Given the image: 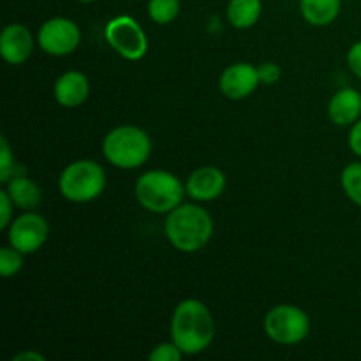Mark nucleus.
Listing matches in <instances>:
<instances>
[{
	"label": "nucleus",
	"instance_id": "f257e3e1",
	"mask_svg": "<svg viewBox=\"0 0 361 361\" xmlns=\"http://www.w3.org/2000/svg\"><path fill=\"white\" fill-rule=\"evenodd\" d=\"M215 337V321L210 309L196 298L175 307L171 317V341L187 356L207 351Z\"/></svg>",
	"mask_w": 361,
	"mask_h": 361
},
{
	"label": "nucleus",
	"instance_id": "f03ea898",
	"mask_svg": "<svg viewBox=\"0 0 361 361\" xmlns=\"http://www.w3.org/2000/svg\"><path fill=\"white\" fill-rule=\"evenodd\" d=\"M164 233L176 250L192 254L210 243L214 236V221L203 207L182 203L166 217Z\"/></svg>",
	"mask_w": 361,
	"mask_h": 361
},
{
	"label": "nucleus",
	"instance_id": "7ed1b4c3",
	"mask_svg": "<svg viewBox=\"0 0 361 361\" xmlns=\"http://www.w3.org/2000/svg\"><path fill=\"white\" fill-rule=\"evenodd\" d=\"M187 194L182 180L166 169H150L137 178L134 196L137 203L152 214H166L183 203Z\"/></svg>",
	"mask_w": 361,
	"mask_h": 361
},
{
	"label": "nucleus",
	"instance_id": "20e7f679",
	"mask_svg": "<svg viewBox=\"0 0 361 361\" xmlns=\"http://www.w3.org/2000/svg\"><path fill=\"white\" fill-rule=\"evenodd\" d=\"M102 154L115 168L136 169L150 159L152 140L141 127L118 126L104 136Z\"/></svg>",
	"mask_w": 361,
	"mask_h": 361
},
{
	"label": "nucleus",
	"instance_id": "39448f33",
	"mask_svg": "<svg viewBox=\"0 0 361 361\" xmlns=\"http://www.w3.org/2000/svg\"><path fill=\"white\" fill-rule=\"evenodd\" d=\"M60 194L71 203H90L106 189V171L92 159H80L63 168L59 178Z\"/></svg>",
	"mask_w": 361,
	"mask_h": 361
},
{
	"label": "nucleus",
	"instance_id": "423d86ee",
	"mask_svg": "<svg viewBox=\"0 0 361 361\" xmlns=\"http://www.w3.org/2000/svg\"><path fill=\"white\" fill-rule=\"evenodd\" d=\"M264 334L275 344L295 345L305 341L310 334V317L300 307L282 303L270 309L263 321Z\"/></svg>",
	"mask_w": 361,
	"mask_h": 361
},
{
	"label": "nucleus",
	"instance_id": "0eeeda50",
	"mask_svg": "<svg viewBox=\"0 0 361 361\" xmlns=\"http://www.w3.org/2000/svg\"><path fill=\"white\" fill-rule=\"evenodd\" d=\"M104 37L122 59L130 60V62L141 60L148 51L147 34L141 25L127 14H120L108 21L104 28Z\"/></svg>",
	"mask_w": 361,
	"mask_h": 361
},
{
	"label": "nucleus",
	"instance_id": "6e6552de",
	"mask_svg": "<svg viewBox=\"0 0 361 361\" xmlns=\"http://www.w3.org/2000/svg\"><path fill=\"white\" fill-rule=\"evenodd\" d=\"M37 42L51 56L71 55L81 42V30L73 20L55 16L46 20L37 32Z\"/></svg>",
	"mask_w": 361,
	"mask_h": 361
},
{
	"label": "nucleus",
	"instance_id": "1a4fd4ad",
	"mask_svg": "<svg viewBox=\"0 0 361 361\" xmlns=\"http://www.w3.org/2000/svg\"><path fill=\"white\" fill-rule=\"evenodd\" d=\"M49 236V226L41 214L27 210L14 219L7 228L9 245L23 254H34L41 249Z\"/></svg>",
	"mask_w": 361,
	"mask_h": 361
},
{
	"label": "nucleus",
	"instance_id": "9d476101",
	"mask_svg": "<svg viewBox=\"0 0 361 361\" xmlns=\"http://www.w3.org/2000/svg\"><path fill=\"white\" fill-rule=\"evenodd\" d=\"M259 85L261 81L257 67H254L249 62L231 63L222 71L221 78H219V88H221L222 95L231 99V101L249 97Z\"/></svg>",
	"mask_w": 361,
	"mask_h": 361
},
{
	"label": "nucleus",
	"instance_id": "9b49d317",
	"mask_svg": "<svg viewBox=\"0 0 361 361\" xmlns=\"http://www.w3.org/2000/svg\"><path fill=\"white\" fill-rule=\"evenodd\" d=\"M224 189L226 175L222 173V169L215 168V166H201L187 176V196H190L197 203L217 200L219 196H222Z\"/></svg>",
	"mask_w": 361,
	"mask_h": 361
},
{
	"label": "nucleus",
	"instance_id": "f8f14e48",
	"mask_svg": "<svg viewBox=\"0 0 361 361\" xmlns=\"http://www.w3.org/2000/svg\"><path fill=\"white\" fill-rule=\"evenodd\" d=\"M34 51L32 32L21 23L7 25L0 35V53L2 59L11 66H20L30 59Z\"/></svg>",
	"mask_w": 361,
	"mask_h": 361
},
{
	"label": "nucleus",
	"instance_id": "ddd939ff",
	"mask_svg": "<svg viewBox=\"0 0 361 361\" xmlns=\"http://www.w3.org/2000/svg\"><path fill=\"white\" fill-rule=\"evenodd\" d=\"M90 95V83L81 71H67L53 87V97L63 108H78Z\"/></svg>",
	"mask_w": 361,
	"mask_h": 361
},
{
	"label": "nucleus",
	"instance_id": "4468645a",
	"mask_svg": "<svg viewBox=\"0 0 361 361\" xmlns=\"http://www.w3.org/2000/svg\"><path fill=\"white\" fill-rule=\"evenodd\" d=\"M328 116L335 126L351 127L361 118V92L351 87L335 92L328 102Z\"/></svg>",
	"mask_w": 361,
	"mask_h": 361
},
{
	"label": "nucleus",
	"instance_id": "2eb2a0df",
	"mask_svg": "<svg viewBox=\"0 0 361 361\" xmlns=\"http://www.w3.org/2000/svg\"><path fill=\"white\" fill-rule=\"evenodd\" d=\"M6 190L14 207L21 210H35L42 201V192L37 183L23 173L11 176L9 182L6 183Z\"/></svg>",
	"mask_w": 361,
	"mask_h": 361
},
{
	"label": "nucleus",
	"instance_id": "dca6fc26",
	"mask_svg": "<svg viewBox=\"0 0 361 361\" xmlns=\"http://www.w3.org/2000/svg\"><path fill=\"white\" fill-rule=\"evenodd\" d=\"M342 0H300V11L312 27H326L338 18Z\"/></svg>",
	"mask_w": 361,
	"mask_h": 361
},
{
	"label": "nucleus",
	"instance_id": "f3484780",
	"mask_svg": "<svg viewBox=\"0 0 361 361\" xmlns=\"http://www.w3.org/2000/svg\"><path fill=\"white\" fill-rule=\"evenodd\" d=\"M263 11L261 0H229L226 7L228 21L238 30H247L257 23Z\"/></svg>",
	"mask_w": 361,
	"mask_h": 361
},
{
	"label": "nucleus",
	"instance_id": "a211bd4d",
	"mask_svg": "<svg viewBox=\"0 0 361 361\" xmlns=\"http://www.w3.org/2000/svg\"><path fill=\"white\" fill-rule=\"evenodd\" d=\"M341 185L345 196L361 208V161L351 162L342 169Z\"/></svg>",
	"mask_w": 361,
	"mask_h": 361
},
{
	"label": "nucleus",
	"instance_id": "6ab92c4d",
	"mask_svg": "<svg viewBox=\"0 0 361 361\" xmlns=\"http://www.w3.org/2000/svg\"><path fill=\"white\" fill-rule=\"evenodd\" d=\"M180 14V0H150L148 16L154 23L168 25L175 21Z\"/></svg>",
	"mask_w": 361,
	"mask_h": 361
},
{
	"label": "nucleus",
	"instance_id": "aec40b11",
	"mask_svg": "<svg viewBox=\"0 0 361 361\" xmlns=\"http://www.w3.org/2000/svg\"><path fill=\"white\" fill-rule=\"evenodd\" d=\"M23 252L14 249L13 245H6L0 249V274L4 279H11L23 268Z\"/></svg>",
	"mask_w": 361,
	"mask_h": 361
},
{
	"label": "nucleus",
	"instance_id": "412c9836",
	"mask_svg": "<svg viewBox=\"0 0 361 361\" xmlns=\"http://www.w3.org/2000/svg\"><path fill=\"white\" fill-rule=\"evenodd\" d=\"M18 175L16 164H14L13 152H11L9 143H7L6 136L0 137V183L6 185L11 180V176Z\"/></svg>",
	"mask_w": 361,
	"mask_h": 361
},
{
	"label": "nucleus",
	"instance_id": "4be33fe9",
	"mask_svg": "<svg viewBox=\"0 0 361 361\" xmlns=\"http://www.w3.org/2000/svg\"><path fill=\"white\" fill-rule=\"evenodd\" d=\"M183 353L180 351L178 345L175 342H161V344L155 345L154 349L148 355L150 361H180L182 360Z\"/></svg>",
	"mask_w": 361,
	"mask_h": 361
},
{
	"label": "nucleus",
	"instance_id": "5701e85b",
	"mask_svg": "<svg viewBox=\"0 0 361 361\" xmlns=\"http://www.w3.org/2000/svg\"><path fill=\"white\" fill-rule=\"evenodd\" d=\"M257 74H259V81L263 85H274L281 80L282 69L275 62H264L257 66Z\"/></svg>",
	"mask_w": 361,
	"mask_h": 361
},
{
	"label": "nucleus",
	"instance_id": "b1692460",
	"mask_svg": "<svg viewBox=\"0 0 361 361\" xmlns=\"http://www.w3.org/2000/svg\"><path fill=\"white\" fill-rule=\"evenodd\" d=\"M13 208L14 203L9 197L7 190H0V229H7L9 224L13 222Z\"/></svg>",
	"mask_w": 361,
	"mask_h": 361
},
{
	"label": "nucleus",
	"instance_id": "393cba45",
	"mask_svg": "<svg viewBox=\"0 0 361 361\" xmlns=\"http://www.w3.org/2000/svg\"><path fill=\"white\" fill-rule=\"evenodd\" d=\"M348 66L351 73L361 80V41L355 42L348 51Z\"/></svg>",
	"mask_w": 361,
	"mask_h": 361
},
{
	"label": "nucleus",
	"instance_id": "a878e982",
	"mask_svg": "<svg viewBox=\"0 0 361 361\" xmlns=\"http://www.w3.org/2000/svg\"><path fill=\"white\" fill-rule=\"evenodd\" d=\"M348 145L353 150V154L361 157V118L356 120L351 126V130H349L348 136Z\"/></svg>",
	"mask_w": 361,
	"mask_h": 361
},
{
	"label": "nucleus",
	"instance_id": "bb28decb",
	"mask_svg": "<svg viewBox=\"0 0 361 361\" xmlns=\"http://www.w3.org/2000/svg\"><path fill=\"white\" fill-rule=\"evenodd\" d=\"M44 355L37 351H21L16 356H13V361H44Z\"/></svg>",
	"mask_w": 361,
	"mask_h": 361
},
{
	"label": "nucleus",
	"instance_id": "cd10ccee",
	"mask_svg": "<svg viewBox=\"0 0 361 361\" xmlns=\"http://www.w3.org/2000/svg\"><path fill=\"white\" fill-rule=\"evenodd\" d=\"M78 2H81V4H90V2H95V0H78Z\"/></svg>",
	"mask_w": 361,
	"mask_h": 361
},
{
	"label": "nucleus",
	"instance_id": "c85d7f7f",
	"mask_svg": "<svg viewBox=\"0 0 361 361\" xmlns=\"http://www.w3.org/2000/svg\"><path fill=\"white\" fill-rule=\"evenodd\" d=\"M130 2H134V0H130Z\"/></svg>",
	"mask_w": 361,
	"mask_h": 361
}]
</instances>
